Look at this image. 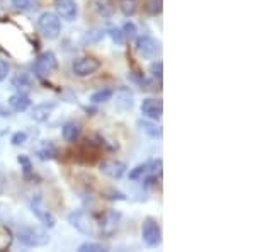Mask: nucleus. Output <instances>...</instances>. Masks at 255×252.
Segmentation results:
<instances>
[{
	"mask_svg": "<svg viewBox=\"0 0 255 252\" xmlns=\"http://www.w3.org/2000/svg\"><path fill=\"white\" fill-rule=\"evenodd\" d=\"M68 223L77 230V232L87 235V237H96L99 235V222L85 210H75L68 215Z\"/></svg>",
	"mask_w": 255,
	"mask_h": 252,
	"instance_id": "f257e3e1",
	"label": "nucleus"
},
{
	"mask_svg": "<svg viewBox=\"0 0 255 252\" xmlns=\"http://www.w3.org/2000/svg\"><path fill=\"white\" fill-rule=\"evenodd\" d=\"M17 241L26 247H44L49 242V235L41 227H22L17 232Z\"/></svg>",
	"mask_w": 255,
	"mask_h": 252,
	"instance_id": "f03ea898",
	"label": "nucleus"
},
{
	"mask_svg": "<svg viewBox=\"0 0 255 252\" xmlns=\"http://www.w3.org/2000/svg\"><path fill=\"white\" fill-rule=\"evenodd\" d=\"M141 239L145 242L146 247H158L162 244V229H160L158 222L151 217H146L143 220V225H141Z\"/></svg>",
	"mask_w": 255,
	"mask_h": 252,
	"instance_id": "7ed1b4c3",
	"label": "nucleus"
},
{
	"mask_svg": "<svg viewBox=\"0 0 255 252\" xmlns=\"http://www.w3.org/2000/svg\"><path fill=\"white\" fill-rule=\"evenodd\" d=\"M38 27L46 39H56L61 32L60 17L53 12H43L38 19Z\"/></svg>",
	"mask_w": 255,
	"mask_h": 252,
	"instance_id": "20e7f679",
	"label": "nucleus"
},
{
	"mask_svg": "<svg viewBox=\"0 0 255 252\" xmlns=\"http://www.w3.org/2000/svg\"><path fill=\"white\" fill-rule=\"evenodd\" d=\"M134 49L141 58L145 60H153L157 58V55L160 53V44L155 41L151 36L143 34V36H136L134 38Z\"/></svg>",
	"mask_w": 255,
	"mask_h": 252,
	"instance_id": "39448f33",
	"label": "nucleus"
},
{
	"mask_svg": "<svg viewBox=\"0 0 255 252\" xmlns=\"http://www.w3.org/2000/svg\"><path fill=\"white\" fill-rule=\"evenodd\" d=\"M58 68V58L53 51H43L34 61V73L38 77H46Z\"/></svg>",
	"mask_w": 255,
	"mask_h": 252,
	"instance_id": "423d86ee",
	"label": "nucleus"
},
{
	"mask_svg": "<svg viewBox=\"0 0 255 252\" xmlns=\"http://www.w3.org/2000/svg\"><path fill=\"white\" fill-rule=\"evenodd\" d=\"M99 68H101V61L97 58H94V56H82V58H77L72 65L73 73L80 78L92 75Z\"/></svg>",
	"mask_w": 255,
	"mask_h": 252,
	"instance_id": "0eeeda50",
	"label": "nucleus"
},
{
	"mask_svg": "<svg viewBox=\"0 0 255 252\" xmlns=\"http://www.w3.org/2000/svg\"><path fill=\"white\" fill-rule=\"evenodd\" d=\"M29 208H31V212L34 213V217L38 218V220L43 223L46 229H53V227L56 225V217L49 212V210L44 208V205H43V201H41L39 196L32 198L31 203H29Z\"/></svg>",
	"mask_w": 255,
	"mask_h": 252,
	"instance_id": "6e6552de",
	"label": "nucleus"
},
{
	"mask_svg": "<svg viewBox=\"0 0 255 252\" xmlns=\"http://www.w3.org/2000/svg\"><path fill=\"white\" fill-rule=\"evenodd\" d=\"M119 220H121V213L119 212H114V210L106 212L97 220L99 222V235H102V237H111V235L116 232Z\"/></svg>",
	"mask_w": 255,
	"mask_h": 252,
	"instance_id": "1a4fd4ad",
	"label": "nucleus"
},
{
	"mask_svg": "<svg viewBox=\"0 0 255 252\" xmlns=\"http://www.w3.org/2000/svg\"><path fill=\"white\" fill-rule=\"evenodd\" d=\"M126 164L116 159H106L99 164V171L104 176L111 177V179H121L126 174Z\"/></svg>",
	"mask_w": 255,
	"mask_h": 252,
	"instance_id": "9d476101",
	"label": "nucleus"
},
{
	"mask_svg": "<svg viewBox=\"0 0 255 252\" xmlns=\"http://www.w3.org/2000/svg\"><path fill=\"white\" fill-rule=\"evenodd\" d=\"M141 114L148 119H153V121H160L162 119V114H163V104L160 99H151V97H146L141 101Z\"/></svg>",
	"mask_w": 255,
	"mask_h": 252,
	"instance_id": "9b49d317",
	"label": "nucleus"
},
{
	"mask_svg": "<svg viewBox=\"0 0 255 252\" xmlns=\"http://www.w3.org/2000/svg\"><path fill=\"white\" fill-rule=\"evenodd\" d=\"M56 15L68 22H73L79 15V5L75 0H55Z\"/></svg>",
	"mask_w": 255,
	"mask_h": 252,
	"instance_id": "f8f14e48",
	"label": "nucleus"
},
{
	"mask_svg": "<svg viewBox=\"0 0 255 252\" xmlns=\"http://www.w3.org/2000/svg\"><path fill=\"white\" fill-rule=\"evenodd\" d=\"M113 97H114L116 109H119V111H129L131 107L134 106V97L129 89H125V87L119 89L116 94L113 92Z\"/></svg>",
	"mask_w": 255,
	"mask_h": 252,
	"instance_id": "ddd939ff",
	"label": "nucleus"
},
{
	"mask_svg": "<svg viewBox=\"0 0 255 252\" xmlns=\"http://www.w3.org/2000/svg\"><path fill=\"white\" fill-rule=\"evenodd\" d=\"M9 106L15 113H24L31 107V99L24 92H15L9 97Z\"/></svg>",
	"mask_w": 255,
	"mask_h": 252,
	"instance_id": "4468645a",
	"label": "nucleus"
},
{
	"mask_svg": "<svg viewBox=\"0 0 255 252\" xmlns=\"http://www.w3.org/2000/svg\"><path fill=\"white\" fill-rule=\"evenodd\" d=\"M55 107H56L55 102H43V104H38V106L34 107V109H32L31 118L34 119V121H38V123L48 121V118L53 114Z\"/></svg>",
	"mask_w": 255,
	"mask_h": 252,
	"instance_id": "2eb2a0df",
	"label": "nucleus"
},
{
	"mask_svg": "<svg viewBox=\"0 0 255 252\" xmlns=\"http://www.w3.org/2000/svg\"><path fill=\"white\" fill-rule=\"evenodd\" d=\"M92 9L96 10L101 17H113L114 12H116V5H114V0H92Z\"/></svg>",
	"mask_w": 255,
	"mask_h": 252,
	"instance_id": "dca6fc26",
	"label": "nucleus"
},
{
	"mask_svg": "<svg viewBox=\"0 0 255 252\" xmlns=\"http://www.w3.org/2000/svg\"><path fill=\"white\" fill-rule=\"evenodd\" d=\"M138 128L143 131L145 135H148L150 138L153 140H158L162 138V128L157 125V121H153V119H139L138 121Z\"/></svg>",
	"mask_w": 255,
	"mask_h": 252,
	"instance_id": "f3484780",
	"label": "nucleus"
},
{
	"mask_svg": "<svg viewBox=\"0 0 255 252\" xmlns=\"http://www.w3.org/2000/svg\"><path fill=\"white\" fill-rule=\"evenodd\" d=\"M80 125L75 121H68L65 123L63 128H61V136H63L65 142L68 143H75L77 140L80 138Z\"/></svg>",
	"mask_w": 255,
	"mask_h": 252,
	"instance_id": "a211bd4d",
	"label": "nucleus"
},
{
	"mask_svg": "<svg viewBox=\"0 0 255 252\" xmlns=\"http://www.w3.org/2000/svg\"><path fill=\"white\" fill-rule=\"evenodd\" d=\"M36 154H38V157L41 160H53V159L58 157V150H56V147L53 145L51 142L44 140V142H41V145L38 147Z\"/></svg>",
	"mask_w": 255,
	"mask_h": 252,
	"instance_id": "6ab92c4d",
	"label": "nucleus"
},
{
	"mask_svg": "<svg viewBox=\"0 0 255 252\" xmlns=\"http://www.w3.org/2000/svg\"><path fill=\"white\" fill-rule=\"evenodd\" d=\"M119 10L125 17H133L138 12V0H119Z\"/></svg>",
	"mask_w": 255,
	"mask_h": 252,
	"instance_id": "aec40b11",
	"label": "nucleus"
},
{
	"mask_svg": "<svg viewBox=\"0 0 255 252\" xmlns=\"http://www.w3.org/2000/svg\"><path fill=\"white\" fill-rule=\"evenodd\" d=\"M106 34L109 36L111 41H113L116 46H123V44H125V41H126L125 34H123V29H121V27H118V26H109L108 29H106Z\"/></svg>",
	"mask_w": 255,
	"mask_h": 252,
	"instance_id": "412c9836",
	"label": "nucleus"
},
{
	"mask_svg": "<svg viewBox=\"0 0 255 252\" xmlns=\"http://www.w3.org/2000/svg\"><path fill=\"white\" fill-rule=\"evenodd\" d=\"M113 99V90L111 89H101V90H96V92L90 96V102L92 104H104Z\"/></svg>",
	"mask_w": 255,
	"mask_h": 252,
	"instance_id": "4be33fe9",
	"label": "nucleus"
},
{
	"mask_svg": "<svg viewBox=\"0 0 255 252\" xmlns=\"http://www.w3.org/2000/svg\"><path fill=\"white\" fill-rule=\"evenodd\" d=\"M163 10V0H146L145 2V12L151 17H157Z\"/></svg>",
	"mask_w": 255,
	"mask_h": 252,
	"instance_id": "5701e85b",
	"label": "nucleus"
},
{
	"mask_svg": "<svg viewBox=\"0 0 255 252\" xmlns=\"http://www.w3.org/2000/svg\"><path fill=\"white\" fill-rule=\"evenodd\" d=\"M106 38V31L104 29H90L85 32L84 36V43L85 44H92V43H99Z\"/></svg>",
	"mask_w": 255,
	"mask_h": 252,
	"instance_id": "b1692460",
	"label": "nucleus"
},
{
	"mask_svg": "<svg viewBox=\"0 0 255 252\" xmlns=\"http://www.w3.org/2000/svg\"><path fill=\"white\" fill-rule=\"evenodd\" d=\"M109 251L108 246H104V244L101 242H84L79 246V252H106Z\"/></svg>",
	"mask_w": 255,
	"mask_h": 252,
	"instance_id": "393cba45",
	"label": "nucleus"
},
{
	"mask_svg": "<svg viewBox=\"0 0 255 252\" xmlns=\"http://www.w3.org/2000/svg\"><path fill=\"white\" fill-rule=\"evenodd\" d=\"M10 3L14 5V9H17V10H31L38 7L36 0H10Z\"/></svg>",
	"mask_w": 255,
	"mask_h": 252,
	"instance_id": "a878e982",
	"label": "nucleus"
},
{
	"mask_svg": "<svg viewBox=\"0 0 255 252\" xmlns=\"http://www.w3.org/2000/svg\"><path fill=\"white\" fill-rule=\"evenodd\" d=\"M14 87L17 89V92H24L26 94L27 90L31 89V82L26 75H19L17 78H14Z\"/></svg>",
	"mask_w": 255,
	"mask_h": 252,
	"instance_id": "bb28decb",
	"label": "nucleus"
},
{
	"mask_svg": "<svg viewBox=\"0 0 255 252\" xmlns=\"http://www.w3.org/2000/svg\"><path fill=\"white\" fill-rule=\"evenodd\" d=\"M148 72H150V75L153 78H157V80H162L163 77V63L162 61H153V63H150V67H148Z\"/></svg>",
	"mask_w": 255,
	"mask_h": 252,
	"instance_id": "cd10ccee",
	"label": "nucleus"
},
{
	"mask_svg": "<svg viewBox=\"0 0 255 252\" xmlns=\"http://www.w3.org/2000/svg\"><path fill=\"white\" fill-rule=\"evenodd\" d=\"M123 29V34H125L126 39H134L136 38V26H134V22H131V20H128V22H125V26L121 27Z\"/></svg>",
	"mask_w": 255,
	"mask_h": 252,
	"instance_id": "c85d7f7f",
	"label": "nucleus"
},
{
	"mask_svg": "<svg viewBox=\"0 0 255 252\" xmlns=\"http://www.w3.org/2000/svg\"><path fill=\"white\" fill-rule=\"evenodd\" d=\"M17 162L20 164V169H22L24 176H29L31 172H32V164H31V160H29V157H27V155H19L17 157Z\"/></svg>",
	"mask_w": 255,
	"mask_h": 252,
	"instance_id": "c756f323",
	"label": "nucleus"
},
{
	"mask_svg": "<svg viewBox=\"0 0 255 252\" xmlns=\"http://www.w3.org/2000/svg\"><path fill=\"white\" fill-rule=\"evenodd\" d=\"M97 140H99V143H101L102 147L108 148V150H111V152H114V150H118V148H119L118 142H114V140H108L104 135H101V133L97 135Z\"/></svg>",
	"mask_w": 255,
	"mask_h": 252,
	"instance_id": "7c9ffc66",
	"label": "nucleus"
},
{
	"mask_svg": "<svg viewBox=\"0 0 255 252\" xmlns=\"http://www.w3.org/2000/svg\"><path fill=\"white\" fill-rule=\"evenodd\" d=\"M26 142H27L26 131H15V133L10 136V143L14 147H20V145H24Z\"/></svg>",
	"mask_w": 255,
	"mask_h": 252,
	"instance_id": "2f4dec72",
	"label": "nucleus"
},
{
	"mask_svg": "<svg viewBox=\"0 0 255 252\" xmlns=\"http://www.w3.org/2000/svg\"><path fill=\"white\" fill-rule=\"evenodd\" d=\"M9 73H10V65H9V61H5V60L0 58V82L5 80V78L9 77Z\"/></svg>",
	"mask_w": 255,
	"mask_h": 252,
	"instance_id": "473e14b6",
	"label": "nucleus"
},
{
	"mask_svg": "<svg viewBox=\"0 0 255 252\" xmlns=\"http://www.w3.org/2000/svg\"><path fill=\"white\" fill-rule=\"evenodd\" d=\"M109 200H119V201H125L126 200V196L123 193H119V191H111V196H108Z\"/></svg>",
	"mask_w": 255,
	"mask_h": 252,
	"instance_id": "72a5a7b5",
	"label": "nucleus"
}]
</instances>
